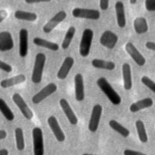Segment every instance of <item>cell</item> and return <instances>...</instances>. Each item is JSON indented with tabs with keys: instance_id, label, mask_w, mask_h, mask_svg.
Returning <instances> with one entry per match:
<instances>
[{
	"instance_id": "6da1fadb",
	"label": "cell",
	"mask_w": 155,
	"mask_h": 155,
	"mask_svg": "<svg viewBox=\"0 0 155 155\" xmlns=\"http://www.w3.org/2000/svg\"><path fill=\"white\" fill-rule=\"evenodd\" d=\"M96 84L113 105H118L121 103L120 96L104 77L99 78L97 80Z\"/></svg>"
},
{
	"instance_id": "7a4b0ae2",
	"label": "cell",
	"mask_w": 155,
	"mask_h": 155,
	"mask_svg": "<svg viewBox=\"0 0 155 155\" xmlns=\"http://www.w3.org/2000/svg\"><path fill=\"white\" fill-rule=\"evenodd\" d=\"M45 61L46 56L44 53H38L36 55L31 78L34 84H39L41 82Z\"/></svg>"
},
{
	"instance_id": "3957f363",
	"label": "cell",
	"mask_w": 155,
	"mask_h": 155,
	"mask_svg": "<svg viewBox=\"0 0 155 155\" xmlns=\"http://www.w3.org/2000/svg\"><path fill=\"white\" fill-rule=\"evenodd\" d=\"M93 38V31L91 29L86 28L84 30L79 44V54L81 56L85 58L89 54Z\"/></svg>"
},
{
	"instance_id": "277c9868",
	"label": "cell",
	"mask_w": 155,
	"mask_h": 155,
	"mask_svg": "<svg viewBox=\"0 0 155 155\" xmlns=\"http://www.w3.org/2000/svg\"><path fill=\"white\" fill-rule=\"evenodd\" d=\"M34 155H44V147L42 131L39 127H35L32 130Z\"/></svg>"
},
{
	"instance_id": "5b68a950",
	"label": "cell",
	"mask_w": 155,
	"mask_h": 155,
	"mask_svg": "<svg viewBox=\"0 0 155 155\" xmlns=\"http://www.w3.org/2000/svg\"><path fill=\"white\" fill-rule=\"evenodd\" d=\"M72 15L77 18H84L87 19L97 20L101 16L100 12L95 9L84 8H74L72 10Z\"/></svg>"
},
{
	"instance_id": "8992f818",
	"label": "cell",
	"mask_w": 155,
	"mask_h": 155,
	"mask_svg": "<svg viewBox=\"0 0 155 155\" xmlns=\"http://www.w3.org/2000/svg\"><path fill=\"white\" fill-rule=\"evenodd\" d=\"M57 88L58 87L54 83L50 82L48 84L38 93L33 96L31 99L32 102L35 104H38L41 102L44 99L47 98L53 93H54L57 90Z\"/></svg>"
},
{
	"instance_id": "52a82bcc",
	"label": "cell",
	"mask_w": 155,
	"mask_h": 155,
	"mask_svg": "<svg viewBox=\"0 0 155 155\" xmlns=\"http://www.w3.org/2000/svg\"><path fill=\"white\" fill-rule=\"evenodd\" d=\"M102 113V107L100 104H96L93 106L88 123V130L91 132L94 133L97 131Z\"/></svg>"
},
{
	"instance_id": "ba28073f",
	"label": "cell",
	"mask_w": 155,
	"mask_h": 155,
	"mask_svg": "<svg viewBox=\"0 0 155 155\" xmlns=\"http://www.w3.org/2000/svg\"><path fill=\"white\" fill-rule=\"evenodd\" d=\"M12 100L27 119L30 120L33 118V113L32 111L19 93H14L12 96Z\"/></svg>"
},
{
	"instance_id": "9c48e42d",
	"label": "cell",
	"mask_w": 155,
	"mask_h": 155,
	"mask_svg": "<svg viewBox=\"0 0 155 155\" xmlns=\"http://www.w3.org/2000/svg\"><path fill=\"white\" fill-rule=\"evenodd\" d=\"M126 51L131 56L135 63L140 67L143 66L146 63V59L139 52L137 48L131 42H127L125 47Z\"/></svg>"
},
{
	"instance_id": "30bf717a",
	"label": "cell",
	"mask_w": 155,
	"mask_h": 155,
	"mask_svg": "<svg viewBox=\"0 0 155 155\" xmlns=\"http://www.w3.org/2000/svg\"><path fill=\"white\" fill-rule=\"evenodd\" d=\"M118 41V36L110 30L105 31L101 36L99 42L102 45L108 48L113 49Z\"/></svg>"
},
{
	"instance_id": "8fae6325",
	"label": "cell",
	"mask_w": 155,
	"mask_h": 155,
	"mask_svg": "<svg viewBox=\"0 0 155 155\" xmlns=\"http://www.w3.org/2000/svg\"><path fill=\"white\" fill-rule=\"evenodd\" d=\"M67 17L65 11L61 10L52 17L43 27V31L45 33H50L59 24L62 22Z\"/></svg>"
},
{
	"instance_id": "7c38bea8",
	"label": "cell",
	"mask_w": 155,
	"mask_h": 155,
	"mask_svg": "<svg viewBox=\"0 0 155 155\" xmlns=\"http://www.w3.org/2000/svg\"><path fill=\"white\" fill-rule=\"evenodd\" d=\"M28 33L27 29L21 28L19 33V54L21 58H24L28 53Z\"/></svg>"
},
{
	"instance_id": "4fadbf2b",
	"label": "cell",
	"mask_w": 155,
	"mask_h": 155,
	"mask_svg": "<svg viewBox=\"0 0 155 155\" xmlns=\"http://www.w3.org/2000/svg\"><path fill=\"white\" fill-rule=\"evenodd\" d=\"M47 123L57 140L60 142L64 141L65 136L58 124L57 119L54 116H51L48 118Z\"/></svg>"
},
{
	"instance_id": "5bb4252c",
	"label": "cell",
	"mask_w": 155,
	"mask_h": 155,
	"mask_svg": "<svg viewBox=\"0 0 155 155\" xmlns=\"http://www.w3.org/2000/svg\"><path fill=\"white\" fill-rule=\"evenodd\" d=\"M74 89L75 98L78 102H81L84 99V85L83 76L81 73L76 74L74 76Z\"/></svg>"
},
{
	"instance_id": "9a60e30c",
	"label": "cell",
	"mask_w": 155,
	"mask_h": 155,
	"mask_svg": "<svg viewBox=\"0 0 155 155\" xmlns=\"http://www.w3.org/2000/svg\"><path fill=\"white\" fill-rule=\"evenodd\" d=\"M14 47L12 36L7 31L0 33V51H6L12 50Z\"/></svg>"
},
{
	"instance_id": "2e32d148",
	"label": "cell",
	"mask_w": 155,
	"mask_h": 155,
	"mask_svg": "<svg viewBox=\"0 0 155 155\" xmlns=\"http://www.w3.org/2000/svg\"><path fill=\"white\" fill-rule=\"evenodd\" d=\"M59 104L62 111L65 113L70 123L73 125H76L78 124V118L68 101L65 99L62 98L59 101Z\"/></svg>"
},
{
	"instance_id": "e0dca14e",
	"label": "cell",
	"mask_w": 155,
	"mask_h": 155,
	"mask_svg": "<svg viewBox=\"0 0 155 155\" xmlns=\"http://www.w3.org/2000/svg\"><path fill=\"white\" fill-rule=\"evenodd\" d=\"M73 64L74 59L71 56L66 57L58 71L57 78L61 80L65 79L68 76Z\"/></svg>"
},
{
	"instance_id": "ac0fdd59",
	"label": "cell",
	"mask_w": 155,
	"mask_h": 155,
	"mask_svg": "<svg viewBox=\"0 0 155 155\" xmlns=\"http://www.w3.org/2000/svg\"><path fill=\"white\" fill-rule=\"evenodd\" d=\"M153 105V100L150 97H145L131 104L129 110L131 113H137L143 109L151 107Z\"/></svg>"
},
{
	"instance_id": "d6986e66",
	"label": "cell",
	"mask_w": 155,
	"mask_h": 155,
	"mask_svg": "<svg viewBox=\"0 0 155 155\" xmlns=\"http://www.w3.org/2000/svg\"><path fill=\"white\" fill-rule=\"evenodd\" d=\"M114 7L117 25L120 28H124L126 25V17L124 3L120 1H117Z\"/></svg>"
},
{
	"instance_id": "ffe728a7",
	"label": "cell",
	"mask_w": 155,
	"mask_h": 155,
	"mask_svg": "<svg viewBox=\"0 0 155 155\" xmlns=\"http://www.w3.org/2000/svg\"><path fill=\"white\" fill-rule=\"evenodd\" d=\"M124 87L126 90H130L132 88V76L131 66L128 63H124L122 67Z\"/></svg>"
},
{
	"instance_id": "44dd1931",
	"label": "cell",
	"mask_w": 155,
	"mask_h": 155,
	"mask_svg": "<svg viewBox=\"0 0 155 155\" xmlns=\"http://www.w3.org/2000/svg\"><path fill=\"white\" fill-rule=\"evenodd\" d=\"M26 79L25 76L23 74H19L10 78L5 79L1 81L0 85L2 88H7L24 82Z\"/></svg>"
},
{
	"instance_id": "7402d4cb",
	"label": "cell",
	"mask_w": 155,
	"mask_h": 155,
	"mask_svg": "<svg viewBox=\"0 0 155 155\" xmlns=\"http://www.w3.org/2000/svg\"><path fill=\"white\" fill-rule=\"evenodd\" d=\"M134 29L137 34L142 35L148 30V25L147 19L143 17H137L133 21Z\"/></svg>"
},
{
	"instance_id": "603a6c76",
	"label": "cell",
	"mask_w": 155,
	"mask_h": 155,
	"mask_svg": "<svg viewBox=\"0 0 155 155\" xmlns=\"http://www.w3.org/2000/svg\"><path fill=\"white\" fill-rule=\"evenodd\" d=\"M33 42L35 45L38 46L44 47L54 51H56L59 50V45L58 44L51 42V41H48L43 38L35 37L33 39Z\"/></svg>"
},
{
	"instance_id": "cb8c5ba5",
	"label": "cell",
	"mask_w": 155,
	"mask_h": 155,
	"mask_svg": "<svg viewBox=\"0 0 155 155\" xmlns=\"http://www.w3.org/2000/svg\"><path fill=\"white\" fill-rule=\"evenodd\" d=\"M91 65L96 68L113 70L115 68L116 65L113 62L104 61L100 59H94L91 61Z\"/></svg>"
},
{
	"instance_id": "d4e9b609",
	"label": "cell",
	"mask_w": 155,
	"mask_h": 155,
	"mask_svg": "<svg viewBox=\"0 0 155 155\" xmlns=\"http://www.w3.org/2000/svg\"><path fill=\"white\" fill-rule=\"evenodd\" d=\"M108 124L110 127L113 130L117 132L122 137H127L130 135V131L127 128L121 125L120 123L117 122L116 120L111 119L109 121Z\"/></svg>"
},
{
	"instance_id": "484cf974",
	"label": "cell",
	"mask_w": 155,
	"mask_h": 155,
	"mask_svg": "<svg viewBox=\"0 0 155 155\" xmlns=\"http://www.w3.org/2000/svg\"><path fill=\"white\" fill-rule=\"evenodd\" d=\"M14 16L17 19L27 21H35L38 18L37 15L35 13L19 10L15 12Z\"/></svg>"
},
{
	"instance_id": "4316f807",
	"label": "cell",
	"mask_w": 155,
	"mask_h": 155,
	"mask_svg": "<svg viewBox=\"0 0 155 155\" xmlns=\"http://www.w3.org/2000/svg\"><path fill=\"white\" fill-rule=\"evenodd\" d=\"M135 125L140 141L146 143L148 141V136L143 122L141 120H137L136 121Z\"/></svg>"
},
{
	"instance_id": "83f0119b",
	"label": "cell",
	"mask_w": 155,
	"mask_h": 155,
	"mask_svg": "<svg viewBox=\"0 0 155 155\" xmlns=\"http://www.w3.org/2000/svg\"><path fill=\"white\" fill-rule=\"evenodd\" d=\"M75 32H76V28L73 26L70 27L67 30L66 34L64 36V38L62 41V42L61 44V47L64 50H66L69 47L72 41V39L74 36Z\"/></svg>"
},
{
	"instance_id": "f1b7e54d",
	"label": "cell",
	"mask_w": 155,
	"mask_h": 155,
	"mask_svg": "<svg viewBox=\"0 0 155 155\" xmlns=\"http://www.w3.org/2000/svg\"><path fill=\"white\" fill-rule=\"evenodd\" d=\"M0 110L7 120H13V119H15V115L13 113L7 105L5 101L2 98L0 99Z\"/></svg>"
},
{
	"instance_id": "f546056e",
	"label": "cell",
	"mask_w": 155,
	"mask_h": 155,
	"mask_svg": "<svg viewBox=\"0 0 155 155\" xmlns=\"http://www.w3.org/2000/svg\"><path fill=\"white\" fill-rule=\"evenodd\" d=\"M15 134L17 149L19 151H22L24 149L25 147L24 133L22 128L19 127L16 128L15 130Z\"/></svg>"
},
{
	"instance_id": "4dcf8cb0",
	"label": "cell",
	"mask_w": 155,
	"mask_h": 155,
	"mask_svg": "<svg viewBox=\"0 0 155 155\" xmlns=\"http://www.w3.org/2000/svg\"><path fill=\"white\" fill-rule=\"evenodd\" d=\"M141 82L149 88L153 93L155 94V82L147 76H143L141 78Z\"/></svg>"
},
{
	"instance_id": "1f68e13d",
	"label": "cell",
	"mask_w": 155,
	"mask_h": 155,
	"mask_svg": "<svg viewBox=\"0 0 155 155\" xmlns=\"http://www.w3.org/2000/svg\"><path fill=\"white\" fill-rule=\"evenodd\" d=\"M145 7L148 12H155V0H146Z\"/></svg>"
},
{
	"instance_id": "d6a6232c",
	"label": "cell",
	"mask_w": 155,
	"mask_h": 155,
	"mask_svg": "<svg viewBox=\"0 0 155 155\" xmlns=\"http://www.w3.org/2000/svg\"><path fill=\"white\" fill-rule=\"evenodd\" d=\"M0 68L1 70L7 73H10L12 71V67L2 61H0Z\"/></svg>"
},
{
	"instance_id": "836d02e7",
	"label": "cell",
	"mask_w": 155,
	"mask_h": 155,
	"mask_svg": "<svg viewBox=\"0 0 155 155\" xmlns=\"http://www.w3.org/2000/svg\"><path fill=\"white\" fill-rule=\"evenodd\" d=\"M124 155H147V154L133 150L126 149L124 151Z\"/></svg>"
},
{
	"instance_id": "e575fe53",
	"label": "cell",
	"mask_w": 155,
	"mask_h": 155,
	"mask_svg": "<svg viewBox=\"0 0 155 155\" xmlns=\"http://www.w3.org/2000/svg\"><path fill=\"white\" fill-rule=\"evenodd\" d=\"M109 6V1L107 0H101L99 2V7L101 10H106Z\"/></svg>"
},
{
	"instance_id": "d590c367",
	"label": "cell",
	"mask_w": 155,
	"mask_h": 155,
	"mask_svg": "<svg viewBox=\"0 0 155 155\" xmlns=\"http://www.w3.org/2000/svg\"><path fill=\"white\" fill-rule=\"evenodd\" d=\"M145 47L147 49L155 51V42L152 41H148L145 44Z\"/></svg>"
},
{
	"instance_id": "8d00e7d4",
	"label": "cell",
	"mask_w": 155,
	"mask_h": 155,
	"mask_svg": "<svg viewBox=\"0 0 155 155\" xmlns=\"http://www.w3.org/2000/svg\"><path fill=\"white\" fill-rule=\"evenodd\" d=\"M7 16V13L4 10H1L0 12V22H2V21L5 19V18Z\"/></svg>"
},
{
	"instance_id": "74e56055",
	"label": "cell",
	"mask_w": 155,
	"mask_h": 155,
	"mask_svg": "<svg viewBox=\"0 0 155 155\" xmlns=\"http://www.w3.org/2000/svg\"><path fill=\"white\" fill-rule=\"evenodd\" d=\"M7 136V133L5 130H0V139H4Z\"/></svg>"
},
{
	"instance_id": "f35d334b",
	"label": "cell",
	"mask_w": 155,
	"mask_h": 155,
	"mask_svg": "<svg viewBox=\"0 0 155 155\" xmlns=\"http://www.w3.org/2000/svg\"><path fill=\"white\" fill-rule=\"evenodd\" d=\"M0 155H8V151L7 149H1L0 150Z\"/></svg>"
},
{
	"instance_id": "ab89813d",
	"label": "cell",
	"mask_w": 155,
	"mask_h": 155,
	"mask_svg": "<svg viewBox=\"0 0 155 155\" xmlns=\"http://www.w3.org/2000/svg\"><path fill=\"white\" fill-rule=\"evenodd\" d=\"M25 2L28 4H33V3H38V2H42L44 1H25Z\"/></svg>"
},
{
	"instance_id": "60d3db41",
	"label": "cell",
	"mask_w": 155,
	"mask_h": 155,
	"mask_svg": "<svg viewBox=\"0 0 155 155\" xmlns=\"http://www.w3.org/2000/svg\"><path fill=\"white\" fill-rule=\"evenodd\" d=\"M137 2V1L136 0H131V1H130V3L131 4H136Z\"/></svg>"
},
{
	"instance_id": "b9f144b4",
	"label": "cell",
	"mask_w": 155,
	"mask_h": 155,
	"mask_svg": "<svg viewBox=\"0 0 155 155\" xmlns=\"http://www.w3.org/2000/svg\"><path fill=\"white\" fill-rule=\"evenodd\" d=\"M82 155H94V154H84Z\"/></svg>"
}]
</instances>
